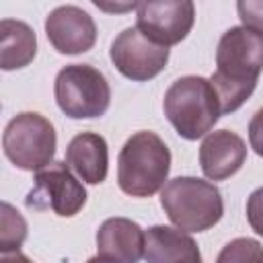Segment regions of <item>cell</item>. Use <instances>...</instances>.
<instances>
[{"instance_id": "6da1fadb", "label": "cell", "mask_w": 263, "mask_h": 263, "mask_svg": "<svg viewBox=\"0 0 263 263\" xmlns=\"http://www.w3.org/2000/svg\"><path fill=\"white\" fill-rule=\"evenodd\" d=\"M263 70V35L247 27H230L218 41L216 72L210 82L220 99L222 115L245 105Z\"/></svg>"}, {"instance_id": "7a4b0ae2", "label": "cell", "mask_w": 263, "mask_h": 263, "mask_svg": "<svg viewBox=\"0 0 263 263\" xmlns=\"http://www.w3.org/2000/svg\"><path fill=\"white\" fill-rule=\"evenodd\" d=\"M171 173V150L148 129L129 136L117 156V185L125 195L150 197L160 191Z\"/></svg>"}, {"instance_id": "3957f363", "label": "cell", "mask_w": 263, "mask_h": 263, "mask_svg": "<svg viewBox=\"0 0 263 263\" xmlns=\"http://www.w3.org/2000/svg\"><path fill=\"white\" fill-rule=\"evenodd\" d=\"M162 109L175 132L185 140L208 136L222 115L220 99L203 76H181L164 92Z\"/></svg>"}, {"instance_id": "277c9868", "label": "cell", "mask_w": 263, "mask_h": 263, "mask_svg": "<svg viewBox=\"0 0 263 263\" xmlns=\"http://www.w3.org/2000/svg\"><path fill=\"white\" fill-rule=\"evenodd\" d=\"M160 205L168 220L185 232H203L224 216L220 189L197 177H175L160 189Z\"/></svg>"}, {"instance_id": "5b68a950", "label": "cell", "mask_w": 263, "mask_h": 263, "mask_svg": "<svg viewBox=\"0 0 263 263\" xmlns=\"http://www.w3.org/2000/svg\"><path fill=\"white\" fill-rule=\"evenodd\" d=\"M53 95L60 111L70 119L101 117L111 105V86L90 64L64 66L55 76Z\"/></svg>"}, {"instance_id": "8992f818", "label": "cell", "mask_w": 263, "mask_h": 263, "mask_svg": "<svg viewBox=\"0 0 263 263\" xmlns=\"http://www.w3.org/2000/svg\"><path fill=\"white\" fill-rule=\"evenodd\" d=\"M53 123L35 111H25L12 117L2 134L4 156L21 171H41L55 156Z\"/></svg>"}, {"instance_id": "52a82bcc", "label": "cell", "mask_w": 263, "mask_h": 263, "mask_svg": "<svg viewBox=\"0 0 263 263\" xmlns=\"http://www.w3.org/2000/svg\"><path fill=\"white\" fill-rule=\"evenodd\" d=\"M25 203L39 212L51 210L60 218H72L84 208L86 189L72 175L70 166L58 160L35 173L33 189L27 193Z\"/></svg>"}, {"instance_id": "ba28073f", "label": "cell", "mask_w": 263, "mask_h": 263, "mask_svg": "<svg viewBox=\"0 0 263 263\" xmlns=\"http://www.w3.org/2000/svg\"><path fill=\"white\" fill-rule=\"evenodd\" d=\"M168 47L154 43L138 27L123 29L111 43L109 58L119 74L134 82H146L158 76L168 64Z\"/></svg>"}, {"instance_id": "9c48e42d", "label": "cell", "mask_w": 263, "mask_h": 263, "mask_svg": "<svg viewBox=\"0 0 263 263\" xmlns=\"http://www.w3.org/2000/svg\"><path fill=\"white\" fill-rule=\"evenodd\" d=\"M195 21L191 0H148L136 6V27L158 45L171 47L181 43Z\"/></svg>"}, {"instance_id": "30bf717a", "label": "cell", "mask_w": 263, "mask_h": 263, "mask_svg": "<svg viewBox=\"0 0 263 263\" xmlns=\"http://www.w3.org/2000/svg\"><path fill=\"white\" fill-rule=\"evenodd\" d=\"M45 35L58 53L78 55L92 49L97 41V25L92 16L80 6L64 4L47 14Z\"/></svg>"}, {"instance_id": "8fae6325", "label": "cell", "mask_w": 263, "mask_h": 263, "mask_svg": "<svg viewBox=\"0 0 263 263\" xmlns=\"http://www.w3.org/2000/svg\"><path fill=\"white\" fill-rule=\"evenodd\" d=\"M144 247L146 232L129 218H107L97 230V257L107 263H138L144 257Z\"/></svg>"}, {"instance_id": "7c38bea8", "label": "cell", "mask_w": 263, "mask_h": 263, "mask_svg": "<svg viewBox=\"0 0 263 263\" xmlns=\"http://www.w3.org/2000/svg\"><path fill=\"white\" fill-rule=\"evenodd\" d=\"M245 160L247 144L230 129L210 132L199 146V166L210 181H224L236 175Z\"/></svg>"}, {"instance_id": "4fadbf2b", "label": "cell", "mask_w": 263, "mask_h": 263, "mask_svg": "<svg viewBox=\"0 0 263 263\" xmlns=\"http://www.w3.org/2000/svg\"><path fill=\"white\" fill-rule=\"evenodd\" d=\"M66 164L88 185H101L109 171V146L101 134H76L66 148Z\"/></svg>"}, {"instance_id": "5bb4252c", "label": "cell", "mask_w": 263, "mask_h": 263, "mask_svg": "<svg viewBox=\"0 0 263 263\" xmlns=\"http://www.w3.org/2000/svg\"><path fill=\"white\" fill-rule=\"evenodd\" d=\"M146 263H201L197 242L179 228L156 224L146 230Z\"/></svg>"}, {"instance_id": "9a60e30c", "label": "cell", "mask_w": 263, "mask_h": 263, "mask_svg": "<svg viewBox=\"0 0 263 263\" xmlns=\"http://www.w3.org/2000/svg\"><path fill=\"white\" fill-rule=\"evenodd\" d=\"M37 55V35L25 23L16 18L0 21V68L21 70L29 66Z\"/></svg>"}, {"instance_id": "2e32d148", "label": "cell", "mask_w": 263, "mask_h": 263, "mask_svg": "<svg viewBox=\"0 0 263 263\" xmlns=\"http://www.w3.org/2000/svg\"><path fill=\"white\" fill-rule=\"evenodd\" d=\"M27 238V222L21 216V212L10 205L8 201H2V214H0V253H16Z\"/></svg>"}, {"instance_id": "e0dca14e", "label": "cell", "mask_w": 263, "mask_h": 263, "mask_svg": "<svg viewBox=\"0 0 263 263\" xmlns=\"http://www.w3.org/2000/svg\"><path fill=\"white\" fill-rule=\"evenodd\" d=\"M216 263H263V245L255 238H234L226 242Z\"/></svg>"}, {"instance_id": "ac0fdd59", "label": "cell", "mask_w": 263, "mask_h": 263, "mask_svg": "<svg viewBox=\"0 0 263 263\" xmlns=\"http://www.w3.org/2000/svg\"><path fill=\"white\" fill-rule=\"evenodd\" d=\"M242 27L263 35V0H240L236 2Z\"/></svg>"}, {"instance_id": "d6986e66", "label": "cell", "mask_w": 263, "mask_h": 263, "mask_svg": "<svg viewBox=\"0 0 263 263\" xmlns=\"http://www.w3.org/2000/svg\"><path fill=\"white\" fill-rule=\"evenodd\" d=\"M247 220L249 226L259 236H263V187H257L247 197Z\"/></svg>"}, {"instance_id": "ffe728a7", "label": "cell", "mask_w": 263, "mask_h": 263, "mask_svg": "<svg viewBox=\"0 0 263 263\" xmlns=\"http://www.w3.org/2000/svg\"><path fill=\"white\" fill-rule=\"evenodd\" d=\"M249 144L263 158V107L255 111V115L249 121Z\"/></svg>"}, {"instance_id": "44dd1931", "label": "cell", "mask_w": 263, "mask_h": 263, "mask_svg": "<svg viewBox=\"0 0 263 263\" xmlns=\"http://www.w3.org/2000/svg\"><path fill=\"white\" fill-rule=\"evenodd\" d=\"M0 263H33V261L27 255H23L21 251H16V253H2Z\"/></svg>"}, {"instance_id": "7402d4cb", "label": "cell", "mask_w": 263, "mask_h": 263, "mask_svg": "<svg viewBox=\"0 0 263 263\" xmlns=\"http://www.w3.org/2000/svg\"><path fill=\"white\" fill-rule=\"evenodd\" d=\"M86 263H107V261H105V259H101V257H90Z\"/></svg>"}]
</instances>
